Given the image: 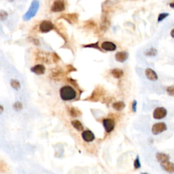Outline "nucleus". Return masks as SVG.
Instances as JSON below:
<instances>
[{
    "instance_id": "2eb2a0df",
    "label": "nucleus",
    "mask_w": 174,
    "mask_h": 174,
    "mask_svg": "<svg viewBox=\"0 0 174 174\" xmlns=\"http://www.w3.org/2000/svg\"><path fill=\"white\" fill-rule=\"evenodd\" d=\"M128 58V52L125 51H120L118 52L115 54V59L118 62L120 63H124L126 61Z\"/></svg>"
},
{
    "instance_id": "7c9ffc66",
    "label": "nucleus",
    "mask_w": 174,
    "mask_h": 174,
    "mask_svg": "<svg viewBox=\"0 0 174 174\" xmlns=\"http://www.w3.org/2000/svg\"><path fill=\"white\" fill-rule=\"evenodd\" d=\"M76 69L74 68V66H72V65H68L66 66V71H65V73H66V74H70V72H76Z\"/></svg>"
},
{
    "instance_id": "20e7f679",
    "label": "nucleus",
    "mask_w": 174,
    "mask_h": 174,
    "mask_svg": "<svg viewBox=\"0 0 174 174\" xmlns=\"http://www.w3.org/2000/svg\"><path fill=\"white\" fill-rule=\"evenodd\" d=\"M167 130V126L165 122H156L152 126L151 131L152 133L155 135H157Z\"/></svg>"
},
{
    "instance_id": "ddd939ff",
    "label": "nucleus",
    "mask_w": 174,
    "mask_h": 174,
    "mask_svg": "<svg viewBox=\"0 0 174 174\" xmlns=\"http://www.w3.org/2000/svg\"><path fill=\"white\" fill-rule=\"evenodd\" d=\"M82 137L86 142H91L95 139V136L91 130H86L82 133Z\"/></svg>"
},
{
    "instance_id": "aec40b11",
    "label": "nucleus",
    "mask_w": 174,
    "mask_h": 174,
    "mask_svg": "<svg viewBox=\"0 0 174 174\" xmlns=\"http://www.w3.org/2000/svg\"><path fill=\"white\" fill-rule=\"evenodd\" d=\"M112 108L116 111H121L125 108V103L122 101H116V102H114L112 104Z\"/></svg>"
},
{
    "instance_id": "423d86ee",
    "label": "nucleus",
    "mask_w": 174,
    "mask_h": 174,
    "mask_svg": "<svg viewBox=\"0 0 174 174\" xmlns=\"http://www.w3.org/2000/svg\"><path fill=\"white\" fill-rule=\"evenodd\" d=\"M103 126L107 133H110L114 130L116 126V122L112 118H105L103 120Z\"/></svg>"
},
{
    "instance_id": "473e14b6",
    "label": "nucleus",
    "mask_w": 174,
    "mask_h": 174,
    "mask_svg": "<svg viewBox=\"0 0 174 174\" xmlns=\"http://www.w3.org/2000/svg\"><path fill=\"white\" fill-rule=\"evenodd\" d=\"M137 101L136 100H133L131 105V109L133 112H137Z\"/></svg>"
},
{
    "instance_id": "b1692460",
    "label": "nucleus",
    "mask_w": 174,
    "mask_h": 174,
    "mask_svg": "<svg viewBox=\"0 0 174 174\" xmlns=\"http://www.w3.org/2000/svg\"><path fill=\"white\" fill-rule=\"evenodd\" d=\"M12 107H13V109L16 112H19L21 111V110L23 109V104H22V103L21 102V101H16V102H15L13 104V106H12Z\"/></svg>"
},
{
    "instance_id": "4468645a",
    "label": "nucleus",
    "mask_w": 174,
    "mask_h": 174,
    "mask_svg": "<svg viewBox=\"0 0 174 174\" xmlns=\"http://www.w3.org/2000/svg\"><path fill=\"white\" fill-rule=\"evenodd\" d=\"M31 71L33 73L37 74V75H43L46 72V68L42 64H37L31 68Z\"/></svg>"
},
{
    "instance_id": "6ab92c4d",
    "label": "nucleus",
    "mask_w": 174,
    "mask_h": 174,
    "mask_svg": "<svg viewBox=\"0 0 174 174\" xmlns=\"http://www.w3.org/2000/svg\"><path fill=\"white\" fill-rule=\"evenodd\" d=\"M71 123H72V126H73L76 130H77L78 131H82V130H84V126H83L80 120H72Z\"/></svg>"
},
{
    "instance_id": "9d476101",
    "label": "nucleus",
    "mask_w": 174,
    "mask_h": 174,
    "mask_svg": "<svg viewBox=\"0 0 174 174\" xmlns=\"http://www.w3.org/2000/svg\"><path fill=\"white\" fill-rule=\"evenodd\" d=\"M161 166L163 169L167 173L169 174L174 173V163L171 162V161H167L161 163Z\"/></svg>"
},
{
    "instance_id": "1a4fd4ad",
    "label": "nucleus",
    "mask_w": 174,
    "mask_h": 174,
    "mask_svg": "<svg viewBox=\"0 0 174 174\" xmlns=\"http://www.w3.org/2000/svg\"><path fill=\"white\" fill-rule=\"evenodd\" d=\"M61 19H65L68 23L71 24H75L78 22V15L76 13H71V14H63L62 15L60 16Z\"/></svg>"
},
{
    "instance_id": "6e6552de",
    "label": "nucleus",
    "mask_w": 174,
    "mask_h": 174,
    "mask_svg": "<svg viewBox=\"0 0 174 174\" xmlns=\"http://www.w3.org/2000/svg\"><path fill=\"white\" fill-rule=\"evenodd\" d=\"M54 25L51 21H43L39 25V31L43 33L50 32V31L54 29Z\"/></svg>"
},
{
    "instance_id": "f3484780",
    "label": "nucleus",
    "mask_w": 174,
    "mask_h": 174,
    "mask_svg": "<svg viewBox=\"0 0 174 174\" xmlns=\"http://www.w3.org/2000/svg\"><path fill=\"white\" fill-rule=\"evenodd\" d=\"M112 76L116 79H120L124 76V72L122 70L119 68H114L110 72Z\"/></svg>"
},
{
    "instance_id": "39448f33",
    "label": "nucleus",
    "mask_w": 174,
    "mask_h": 174,
    "mask_svg": "<svg viewBox=\"0 0 174 174\" xmlns=\"http://www.w3.org/2000/svg\"><path fill=\"white\" fill-rule=\"evenodd\" d=\"M167 115V110L164 107H157L153 111V118L155 120H162Z\"/></svg>"
},
{
    "instance_id": "c85d7f7f",
    "label": "nucleus",
    "mask_w": 174,
    "mask_h": 174,
    "mask_svg": "<svg viewBox=\"0 0 174 174\" xmlns=\"http://www.w3.org/2000/svg\"><path fill=\"white\" fill-rule=\"evenodd\" d=\"M82 46L84 47V48H93L98 49V50H101L100 48L99 47V42L90 43V44H88V45H84V46Z\"/></svg>"
},
{
    "instance_id": "cd10ccee",
    "label": "nucleus",
    "mask_w": 174,
    "mask_h": 174,
    "mask_svg": "<svg viewBox=\"0 0 174 174\" xmlns=\"http://www.w3.org/2000/svg\"><path fill=\"white\" fill-rule=\"evenodd\" d=\"M8 12L5 10H0V20L1 21H4L8 19Z\"/></svg>"
},
{
    "instance_id": "a878e982",
    "label": "nucleus",
    "mask_w": 174,
    "mask_h": 174,
    "mask_svg": "<svg viewBox=\"0 0 174 174\" xmlns=\"http://www.w3.org/2000/svg\"><path fill=\"white\" fill-rule=\"evenodd\" d=\"M166 91L168 95L171 96V97H174V84L167 87Z\"/></svg>"
},
{
    "instance_id": "393cba45",
    "label": "nucleus",
    "mask_w": 174,
    "mask_h": 174,
    "mask_svg": "<svg viewBox=\"0 0 174 174\" xmlns=\"http://www.w3.org/2000/svg\"><path fill=\"white\" fill-rule=\"evenodd\" d=\"M141 163H140V159H139V157L138 155L137 156V157L135 158V159L134 160L133 163V167L135 169H139L141 168Z\"/></svg>"
},
{
    "instance_id": "a211bd4d",
    "label": "nucleus",
    "mask_w": 174,
    "mask_h": 174,
    "mask_svg": "<svg viewBox=\"0 0 174 174\" xmlns=\"http://www.w3.org/2000/svg\"><path fill=\"white\" fill-rule=\"evenodd\" d=\"M156 158H157V160L160 163L169 161L170 159L169 155H167V154L163 153V152H158V153L156 154Z\"/></svg>"
},
{
    "instance_id": "f257e3e1",
    "label": "nucleus",
    "mask_w": 174,
    "mask_h": 174,
    "mask_svg": "<svg viewBox=\"0 0 174 174\" xmlns=\"http://www.w3.org/2000/svg\"><path fill=\"white\" fill-rule=\"evenodd\" d=\"M59 92L61 99L65 101L74 100L77 96L75 89L69 85H65V86L61 87Z\"/></svg>"
},
{
    "instance_id": "f03ea898",
    "label": "nucleus",
    "mask_w": 174,
    "mask_h": 174,
    "mask_svg": "<svg viewBox=\"0 0 174 174\" xmlns=\"http://www.w3.org/2000/svg\"><path fill=\"white\" fill-rule=\"evenodd\" d=\"M106 95V90L101 86H97L92 92L90 96L86 97L84 100L92 101V102H97L103 99Z\"/></svg>"
},
{
    "instance_id": "72a5a7b5",
    "label": "nucleus",
    "mask_w": 174,
    "mask_h": 174,
    "mask_svg": "<svg viewBox=\"0 0 174 174\" xmlns=\"http://www.w3.org/2000/svg\"><path fill=\"white\" fill-rule=\"evenodd\" d=\"M31 41H32V42L35 45H39V40H38L37 39H35V38H32V40Z\"/></svg>"
},
{
    "instance_id": "bb28decb",
    "label": "nucleus",
    "mask_w": 174,
    "mask_h": 174,
    "mask_svg": "<svg viewBox=\"0 0 174 174\" xmlns=\"http://www.w3.org/2000/svg\"><path fill=\"white\" fill-rule=\"evenodd\" d=\"M169 15V14L167 13V12H163V13L159 14V15L158 16V19H157L158 23H160V22L163 21L164 19H165Z\"/></svg>"
},
{
    "instance_id": "9b49d317",
    "label": "nucleus",
    "mask_w": 174,
    "mask_h": 174,
    "mask_svg": "<svg viewBox=\"0 0 174 174\" xmlns=\"http://www.w3.org/2000/svg\"><path fill=\"white\" fill-rule=\"evenodd\" d=\"M101 47L103 50H106V51L112 52L116 50V45L112 41H103L101 43Z\"/></svg>"
},
{
    "instance_id": "7ed1b4c3",
    "label": "nucleus",
    "mask_w": 174,
    "mask_h": 174,
    "mask_svg": "<svg viewBox=\"0 0 174 174\" xmlns=\"http://www.w3.org/2000/svg\"><path fill=\"white\" fill-rule=\"evenodd\" d=\"M39 7V3L37 0H33V1L31 3L29 8L27 10V12L23 16V19L24 21H29L33 17H34L36 14H37L38 9Z\"/></svg>"
},
{
    "instance_id": "c9c22d12",
    "label": "nucleus",
    "mask_w": 174,
    "mask_h": 174,
    "mask_svg": "<svg viewBox=\"0 0 174 174\" xmlns=\"http://www.w3.org/2000/svg\"><path fill=\"white\" fill-rule=\"evenodd\" d=\"M169 6L171 7V8H174V1H173V2H171V3H169Z\"/></svg>"
},
{
    "instance_id": "c756f323",
    "label": "nucleus",
    "mask_w": 174,
    "mask_h": 174,
    "mask_svg": "<svg viewBox=\"0 0 174 174\" xmlns=\"http://www.w3.org/2000/svg\"><path fill=\"white\" fill-rule=\"evenodd\" d=\"M8 170V167L7 165L2 161H0V171L5 172Z\"/></svg>"
},
{
    "instance_id": "412c9836",
    "label": "nucleus",
    "mask_w": 174,
    "mask_h": 174,
    "mask_svg": "<svg viewBox=\"0 0 174 174\" xmlns=\"http://www.w3.org/2000/svg\"><path fill=\"white\" fill-rule=\"evenodd\" d=\"M69 114H70L71 116L73 118H76L82 114L80 110L76 109V108H74V107H72V108L69 109Z\"/></svg>"
},
{
    "instance_id": "5701e85b",
    "label": "nucleus",
    "mask_w": 174,
    "mask_h": 174,
    "mask_svg": "<svg viewBox=\"0 0 174 174\" xmlns=\"http://www.w3.org/2000/svg\"><path fill=\"white\" fill-rule=\"evenodd\" d=\"M10 85H11V86H12V88H14V90H18L20 88H21V84H20V82L15 79L11 80Z\"/></svg>"
},
{
    "instance_id": "dca6fc26",
    "label": "nucleus",
    "mask_w": 174,
    "mask_h": 174,
    "mask_svg": "<svg viewBox=\"0 0 174 174\" xmlns=\"http://www.w3.org/2000/svg\"><path fill=\"white\" fill-rule=\"evenodd\" d=\"M65 75H67L65 72H63L61 70L58 69V70H54L51 74V78L53 80H59L63 78Z\"/></svg>"
},
{
    "instance_id": "2f4dec72",
    "label": "nucleus",
    "mask_w": 174,
    "mask_h": 174,
    "mask_svg": "<svg viewBox=\"0 0 174 174\" xmlns=\"http://www.w3.org/2000/svg\"><path fill=\"white\" fill-rule=\"evenodd\" d=\"M51 57H52V61L53 63H57L60 60L59 56L58 55L57 53H55V52H53V53L51 54Z\"/></svg>"
},
{
    "instance_id": "4be33fe9",
    "label": "nucleus",
    "mask_w": 174,
    "mask_h": 174,
    "mask_svg": "<svg viewBox=\"0 0 174 174\" xmlns=\"http://www.w3.org/2000/svg\"><path fill=\"white\" fill-rule=\"evenodd\" d=\"M157 53H158V51L155 48H150L145 52L144 54L146 56H147V57H155V56H157Z\"/></svg>"
},
{
    "instance_id": "0eeeda50",
    "label": "nucleus",
    "mask_w": 174,
    "mask_h": 174,
    "mask_svg": "<svg viewBox=\"0 0 174 174\" xmlns=\"http://www.w3.org/2000/svg\"><path fill=\"white\" fill-rule=\"evenodd\" d=\"M65 10L64 0H55L51 5L50 10L52 12H61Z\"/></svg>"
},
{
    "instance_id": "f8f14e48",
    "label": "nucleus",
    "mask_w": 174,
    "mask_h": 174,
    "mask_svg": "<svg viewBox=\"0 0 174 174\" xmlns=\"http://www.w3.org/2000/svg\"><path fill=\"white\" fill-rule=\"evenodd\" d=\"M145 75L150 81H157L159 79V76L155 70L151 68H146L145 70Z\"/></svg>"
},
{
    "instance_id": "f704fd0d",
    "label": "nucleus",
    "mask_w": 174,
    "mask_h": 174,
    "mask_svg": "<svg viewBox=\"0 0 174 174\" xmlns=\"http://www.w3.org/2000/svg\"><path fill=\"white\" fill-rule=\"evenodd\" d=\"M3 107L1 106V105H0V114H2L3 112Z\"/></svg>"
},
{
    "instance_id": "e433bc0d",
    "label": "nucleus",
    "mask_w": 174,
    "mask_h": 174,
    "mask_svg": "<svg viewBox=\"0 0 174 174\" xmlns=\"http://www.w3.org/2000/svg\"><path fill=\"white\" fill-rule=\"evenodd\" d=\"M171 36L173 38H174V29H173L171 30Z\"/></svg>"
},
{
    "instance_id": "58836bf2",
    "label": "nucleus",
    "mask_w": 174,
    "mask_h": 174,
    "mask_svg": "<svg viewBox=\"0 0 174 174\" xmlns=\"http://www.w3.org/2000/svg\"><path fill=\"white\" fill-rule=\"evenodd\" d=\"M9 1H13L14 0H9Z\"/></svg>"
},
{
    "instance_id": "4c0bfd02",
    "label": "nucleus",
    "mask_w": 174,
    "mask_h": 174,
    "mask_svg": "<svg viewBox=\"0 0 174 174\" xmlns=\"http://www.w3.org/2000/svg\"><path fill=\"white\" fill-rule=\"evenodd\" d=\"M140 174H149V173H146V172H142V173H141Z\"/></svg>"
}]
</instances>
